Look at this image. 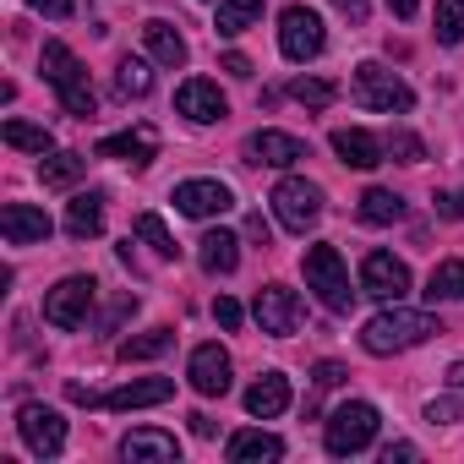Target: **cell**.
Wrapping results in <instances>:
<instances>
[{
  "mask_svg": "<svg viewBox=\"0 0 464 464\" xmlns=\"http://www.w3.org/2000/svg\"><path fill=\"white\" fill-rule=\"evenodd\" d=\"M137 236H142L159 257H175V241H169V229H164V218H159V213H142V218H137Z\"/></svg>",
  "mask_w": 464,
  "mask_h": 464,
  "instance_id": "34",
  "label": "cell"
},
{
  "mask_svg": "<svg viewBox=\"0 0 464 464\" xmlns=\"http://www.w3.org/2000/svg\"><path fill=\"white\" fill-rule=\"evenodd\" d=\"M82 169H88V159H82V153H50V159L39 164V180H44V186H72Z\"/></svg>",
  "mask_w": 464,
  "mask_h": 464,
  "instance_id": "30",
  "label": "cell"
},
{
  "mask_svg": "<svg viewBox=\"0 0 464 464\" xmlns=\"http://www.w3.org/2000/svg\"><path fill=\"white\" fill-rule=\"evenodd\" d=\"M257 323H263V334L290 339V334L301 328V295H295L290 285H268V290H257Z\"/></svg>",
  "mask_w": 464,
  "mask_h": 464,
  "instance_id": "11",
  "label": "cell"
},
{
  "mask_svg": "<svg viewBox=\"0 0 464 464\" xmlns=\"http://www.w3.org/2000/svg\"><path fill=\"white\" fill-rule=\"evenodd\" d=\"M393 459H415V442H388L382 448V464H393Z\"/></svg>",
  "mask_w": 464,
  "mask_h": 464,
  "instance_id": "41",
  "label": "cell"
},
{
  "mask_svg": "<svg viewBox=\"0 0 464 464\" xmlns=\"http://www.w3.org/2000/svg\"><path fill=\"white\" fill-rule=\"evenodd\" d=\"M17 431H23V442H28L39 459H55V453L66 448V420H61L50 404H23Z\"/></svg>",
  "mask_w": 464,
  "mask_h": 464,
  "instance_id": "10",
  "label": "cell"
},
{
  "mask_svg": "<svg viewBox=\"0 0 464 464\" xmlns=\"http://www.w3.org/2000/svg\"><path fill=\"white\" fill-rule=\"evenodd\" d=\"M186 377H191V388H197L202 399H218V393H229V355H224L218 344H197Z\"/></svg>",
  "mask_w": 464,
  "mask_h": 464,
  "instance_id": "15",
  "label": "cell"
},
{
  "mask_svg": "<svg viewBox=\"0 0 464 464\" xmlns=\"http://www.w3.org/2000/svg\"><path fill=\"white\" fill-rule=\"evenodd\" d=\"M229 459L236 464H252V459H285V442L274 431H236L229 437Z\"/></svg>",
  "mask_w": 464,
  "mask_h": 464,
  "instance_id": "24",
  "label": "cell"
},
{
  "mask_svg": "<svg viewBox=\"0 0 464 464\" xmlns=\"http://www.w3.org/2000/svg\"><path fill=\"white\" fill-rule=\"evenodd\" d=\"M361 290L377 301H404L410 295V268L393 252H366L361 257Z\"/></svg>",
  "mask_w": 464,
  "mask_h": 464,
  "instance_id": "9",
  "label": "cell"
},
{
  "mask_svg": "<svg viewBox=\"0 0 464 464\" xmlns=\"http://www.w3.org/2000/svg\"><path fill=\"white\" fill-rule=\"evenodd\" d=\"M121 459H131V464H142V459H180V442H175V431L137 426V431L121 437Z\"/></svg>",
  "mask_w": 464,
  "mask_h": 464,
  "instance_id": "17",
  "label": "cell"
},
{
  "mask_svg": "<svg viewBox=\"0 0 464 464\" xmlns=\"http://www.w3.org/2000/svg\"><path fill=\"white\" fill-rule=\"evenodd\" d=\"M312 377H317V388H339V382H344V377H350V372H344V366H339V361H323V366H317V372H312Z\"/></svg>",
  "mask_w": 464,
  "mask_h": 464,
  "instance_id": "39",
  "label": "cell"
},
{
  "mask_svg": "<svg viewBox=\"0 0 464 464\" xmlns=\"http://www.w3.org/2000/svg\"><path fill=\"white\" fill-rule=\"evenodd\" d=\"M426 295H431V301H464V257L437 263L431 279H426Z\"/></svg>",
  "mask_w": 464,
  "mask_h": 464,
  "instance_id": "27",
  "label": "cell"
},
{
  "mask_svg": "<svg viewBox=\"0 0 464 464\" xmlns=\"http://www.w3.org/2000/svg\"><path fill=\"white\" fill-rule=\"evenodd\" d=\"M99 229H104V197H99V191L72 197V208H66V236H72V241H93Z\"/></svg>",
  "mask_w": 464,
  "mask_h": 464,
  "instance_id": "23",
  "label": "cell"
},
{
  "mask_svg": "<svg viewBox=\"0 0 464 464\" xmlns=\"http://www.w3.org/2000/svg\"><path fill=\"white\" fill-rule=\"evenodd\" d=\"M175 393L169 377H142V382H126L115 393H104V410H148V404H164Z\"/></svg>",
  "mask_w": 464,
  "mask_h": 464,
  "instance_id": "19",
  "label": "cell"
},
{
  "mask_svg": "<svg viewBox=\"0 0 464 464\" xmlns=\"http://www.w3.org/2000/svg\"><path fill=\"white\" fill-rule=\"evenodd\" d=\"M431 334H442V328H437V317H426V312H404V306L393 301V312H377V317L366 323L361 344H366L372 355H399V350L426 344Z\"/></svg>",
  "mask_w": 464,
  "mask_h": 464,
  "instance_id": "2",
  "label": "cell"
},
{
  "mask_svg": "<svg viewBox=\"0 0 464 464\" xmlns=\"http://www.w3.org/2000/svg\"><path fill=\"white\" fill-rule=\"evenodd\" d=\"M191 431H197V437H213V431H218V426H213V420H208V415H191Z\"/></svg>",
  "mask_w": 464,
  "mask_h": 464,
  "instance_id": "46",
  "label": "cell"
},
{
  "mask_svg": "<svg viewBox=\"0 0 464 464\" xmlns=\"http://www.w3.org/2000/svg\"><path fill=\"white\" fill-rule=\"evenodd\" d=\"M361 218H366V224H393V218H404V202H399L388 186H372V191L361 197Z\"/></svg>",
  "mask_w": 464,
  "mask_h": 464,
  "instance_id": "28",
  "label": "cell"
},
{
  "mask_svg": "<svg viewBox=\"0 0 464 464\" xmlns=\"http://www.w3.org/2000/svg\"><path fill=\"white\" fill-rule=\"evenodd\" d=\"M175 110L186 115V121H197V126H213V121H224V93H218V82H208V77H191V82H180V93H175Z\"/></svg>",
  "mask_w": 464,
  "mask_h": 464,
  "instance_id": "14",
  "label": "cell"
},
{
  "mask_svg": "<svg viewBox=\"0 0 464 464\" xmlns=\"http://www.w3.org/2000/svg\"><path fill=\"white\" fill-rule=\"evenodd\" d=\"M372 437H377V410H372L366 399L339 404V410L328 415V431H323V442H328L334 459H350V453L372 448Z\"/></svg>",
  "mask_w": 464,
  "mask_h": 464,
  "instance_id": "3",
  "label": "cell"
},
{
  "mask_svg": "<svg viewBox=\"0 0 464 464\" xmlns=\"http://www.w3.org/2000/svg\"><path fill=\"white\" fill-rule=\"evenodd\" d=\"M388 12H393V17H404V23H410V17H415V12H420V0H388Z\"/></svg>",
  "mask_w": 464,
  "mask_h": 464,
  "instance_id": "45",
  "label": "cell"
},
{
  "mask_svg": "<svg viewBox=\"0 0 464 464\" xmlns=\"http://www.w3.org/2000/svg\"><path fill=\"white\" fill-rule=\"evenodd\" d=\"M28 6H34V12H44V17H55V23H66V17L77 12L72 0H28Z\"/></svg>",
  "mask_w": 464,
  "mask_h": 464,
  "instance_id": "38",
  "label": "cell"
},
{
  "mask_svg": "<svg viewBox=\"0 0 464 464\" xmlns=\"http://www.w3.org/2000/svg\"><path fill=\"white\" fill-rule=\"evenodd\" d=\"M437 44H464V0H437Z\"/></svg>",
  "mask_w": 464,
  "mask_h": 464,
  "instance_id": "33",
  "label": "cell"
},
{
  "mask_svg": "<svg viewBox=\"0 0 464 464\" xmlns=\"http://www.w3.org/2000/svg\"><path fill=\"white\" fill-rule=\"evenodd\" d=\"M257 17H263V0H218V17H213V28H218L224 39H236V34H246Z\"/></svg>",
  "mask_w": 464,
  "mask_h": 464,
  "instance_id": "26",
  "label": "cell"
},
{
  "mask_svg": "<svg viewBox=\"0 0 464 464\" xmlns=\"http://www.w3.org/2000/svg\"><path fill=\"white\" fill-rule=\"evenodd\" d=\"M437 213H448V218H464V197H442V191H437Z\"/></svg>",
  "mask_w": 464,
  "mask_h": 464,
  "instance_id": "43",
  "label": "cell"
},
{
  "mask_svg": "<svg viewBox=\"0 0 464 464\" xmlns=\"http://www.w3.org/2000/svg\"><path fill=\"white\" fill-rule=\"evenodd\" d=\"M224 72H229V77H252V61H246V55H224Z\"/></svg>",
  "mask_w": 464,
  "mask_h": 464,
  "instance_id": "44",
  "label": "cell"
},
{
  "mask_svg": "<svg viewBox=\"0 0 464 464\" xmlns=\"http://www.w3.org/2000/svg\"><path fill=\"white\" fill-rule=\"evenodd\" d=\"M448 382H453V388H464V361H453V372H448Z\"/></svg>",
  "mask_w": 464,
  "mask_h": 464,
  "instance_id": "47",
  "label": "cell"
},
{
  "mask_svg": "<svg viewBox=\"0 0 464 464\" xmlns=\"http://www.w3.org/2000/svg\"><path fill=\"white\" fill-rule=\"evenodd\" d=\"M290 93H295L306 110H328V104H334V82H317V77H301Z\"/></svg>",
  "mask_w": 464,
  "mask_h": 464,
  "instance_id": "35",
  "label": "cell"
},
{
  "mask_svg": "<svg viewBox=\"0 0 464 464\" xmlns=\"http://www.w3.org/2000/svg\"><path fill=\"white\" fill-rule=\"evenodd\" d=\"M0 137H6L12 148H28V153H50L55 148V137L44 126H28V121H6V131H0Z\"/></svg>",
  "mask_w": 464,
  "mask_h": 464,
  "instance_id": "31",
  "label": "cell"
},
{
  "mask_svg": "<svg viewBox=\"0 0 464 464\" xmlns=\"http://www.w3.org/2000/svg\"><path fill=\"white\" fill-rule=\"evenodd\" d=\"M334 153H339L350 169H372V164H382V142H377L372 131H361V126L334 131Z\"/></svg>",
  "mask_w": 464,
  "mask_h": 464,
  "instance_id": "21",
  "label": "cell"
},
{
  "mask_svg": "<svg viewBox=\"0 0 464 464\" xmlns=\"http://www.w3.org/2000/svg\"><path fill=\"white\" fill-rule=\"evenodd\" d=\"M93 295H99V285H93L88 274H72V279H61V285L44 295V323H55V328H82V323H88V306H93Z\"/></svg>",
  "mask_w": 464,
  "mask_h": 464,
  "instance_id": "8",
  "label": "cell"
},
{
  "mask_svg": "<svg viewBox=\"0 0 464 464\" xmlns=\"http://www.w3.org/2000/svg\"><path fill=\"white\" fill-rule=\"evenodd\" d=\"M388 153H393L399 164H420V159H426V142L410 137V131H393V137H388Z\"/></svg>",
  "mask_w": 464,
  "mask_h": 464,
  "instance_id": "36",
  "label": "cell"
},
{
  "mask_svg": "<svg viewBox=\"0 0 464 464\" xmlns=\"http://www.w3.org/2000/svg\"><path fill=\"white\" fill-rule=\"evenodd\" d=\"M175 208L186 218H213V213H229L236 208V191H229L224 180H180L175 186Z\"/></svg>",
  "mask_w": 464,
  "mask_h": 464,
  "instance_id": "12",
  "label": "cell"
},
{
  "mask_svg": "<svg viewBox=\"0 0 464 464\" xmlns=\"http://www.w3.org/2000/svg\"><path fill=\"white\" fill-rule=\"evenodd\" d=\"M306 285L317 290V301H323L328 312H350V301H355L350 274H344V257H339L334 246H312V252H306Z\"/></svg>",
  "mask_w": 464,
  "mask_h": 464,
  "instance_id": "4",
  "label": "cell"
},
{
  "mask_svg": "<svg viewBox=\"0 0 464 464\" xmlns=\"http://www.w3.org/2000/svg\"><path fill=\"white\" fill-rule=\"evenodd\" d=\"M213 317H218V328H241V317H246V312H241V301L218 295V301H213Z\"/></svg>",
  "mask_w": 464,
  "mask_h": 464,
  "instance_id": "37",
  "label": "cell"
},
{
  "mask_svg": "<svg viewBox=\"0 0 464 464\" xmlns=\"http://www.w3.org/2000/svg\"><path fill=\"white\" fill-rule=\"evenodd\" d=\"M246 159H252V164L290 169V164H301V159H306V142H301V137H290V131H257V137H246Z\"/></svg>",
  "mask_w": 464,
  "mask_h": 464,
  "instance_id": "16",
  "label": "cell"
},
{
  "mask_svg": "<svg viewBox=\"0 0 464 464\" xmlns=\"http://www.w3.org/2000/svg\"><path fill=\"white\" fill-rule=\"evenodd\" d=\"M115 88H121V99H142V93L153 88V72H148L142 61H131V55H126V61L115 66Z\"/></svg>",
  "mask_w": 464,
  "mask_h": 464,
  "instance_id": "32",
  "label": "cell"
},
{
  "mask_svg": "<svg viewBox=\"0 0 464 464\" xmlns=\"http://www.w3.org/2000/svg\"><path fill=\"white\" fill-rule=\"evenodd\" d=\"M246 410H252L257 420H274V415H285V410H290V377H279V372H263V377L246 388Z\"/></svg>",
  "mask_w": 464,
  "mask_h": 464,
  "instance_id": "18",
  "label": "cell"
},
{
  "mask_svg": "<svg viewBox=\"0 0 464 464\" xmlns=\"http://www.w3.org/2000/svg\"><path fill=\"white\" fill-rule=\"evenodd\" d=\"M142 39H148V55H153L159 66H186V39H180L169 23H148Z\"/></svg>",
  "mask_w": 464,
  "mask_h": 464,
  "instance_id": "25",
  "label": "cell"
},
{
  "mask_svg": "<svg viewBox=\"0 0 464 464\" xmlns=\"http://www.w3.org/2000/svg\"><path fill=\"white\" fill-rule=\"evenodd\" d=\"M39 72H44V82L61 93L66 115L88 121V115L99 110V99H93V88H88V72H82V61H77V55H72L61 39H50V44H44V55H39Z\"/></svg>",
  "mask_w": 464,
  "mask_h": 464,
  "instance_id": "1",
  "label": "cell"
},
{
  "mask_svg": "<svg viewBox=\"0 0 464 464\" xmlns=\"http://www.w3.org/2000/svg\"><path fill=\"white\" fill-rule=\"evenodd\" d=\"M169 344H175V328H148V334H137V339L121 344V361H153V355H164Z\"/></svg>",
  "mask_w": 464,
  "mask_h": 464,
  "instance_id": "29",
  "label": "cell"
},
{
  "mask_svg": "<svg viewBox=\"0 0 464 464\" xmlns=\"http://www.w3.org/2000/svg\"><path fill=\"white\" fill-rule=\"evenodd\" d=\"M268 202H274L279 224H285V229H295V236H306V229L323 218V186H312V180H295V175H290V180H279Z\"/></svg>",
  "mask_w": 464,
  "mask_h": 464,
  "instance_id": "5",
  "label": "cell"
},
{
  "mask_svg": "<svg viewBox=\"0 0 464 464\" xmlns=\"http://www.w3.org/2000/svg\"><path fill=\"white\" fill-rule=\"evenodd\" d=\"M323 44H328L323 17L312 6H285V17H279V50H285V61H317Z\"/></svg>",
  "mask_w": 464,
  "mask_h": 464,
  "instance_id": "7",
  "label": "cell"
},
{
  "mask_svg": "<svg viewBox=\"0 0 464 464\" xmlns=\"http://www.w3.org/2000/svg\"><path fill=\"white\" fill-rule=\"evenodd\" d=\"M197 263H202L208 274H236V263H241V241L229 236V229H208V236L197 241Z\"/></svg>",
  "mask_w": 464,
  "mask_h": 464,
  "instance_id": "22",
  "label": "cell"
},
{
  "mask_svg": "<svg viewBox=\"0 0 464 464\" xmlns=\"http://www.w3.org/2000/svg\"><path fill=\"white\" fill-rule=\"evenodd\" d=\"M153 153H159V137H153L148 126H137V131H121V137H104V142H99V159H126V164H137V169H142Z\"/></svg>",
  "mask_w": 464,
  "mask_h": 464,
  "instance_id": "20",
  "label": "cell"
},
{
  "mask_svg": "<svg viewBox=\"0 0 464 464\" xmlns=\"http://www.w3.org/2000/svg\"><path fill=\"white\" fill-rule=\"evenodd\" d=\"M459 410H464V404H459V399H437V404H431V410H426V420H431V426H437V420H453V415H459Z\"/></svg>",
  "mask_w": 464,
  "mask_h": 464,
  "instance_id": "40",
  "label": "cell"
},
{
  "mask_svg": "<svg viewBox=\"0 0 464 464\" xmlns=\"http://www.w3.org/2000/svg\"><path fill=\"white\" fill-rule=\"evenodd\" d=\"M355 99H361L366 110H382V115H404V110L415 104V93H410L388 66H377V61L355 66Z\"/></svg>",
  "mask_w": 464,
  "mask_h": 464,
  "instance_id": "6",
  "label": "cell"
},
{
  "mask_svg": "<svg viewBox=\"0 0 464 464\" xmlns=\"http://www.w3.org/2000/svg\"><path fill=\"white\" fill-rule=\"evenodd\" d=\"M0 236L12 246H39V241H50V213L34 202H6L0 208Z\"/></svg>",
  "mask_w": 464,
  "mask_h": 464,
  "instance_id": "13",
  "label": "cell"
},
{
  "mask_svg": "<svg viewBox=\"0 0 464 464\" xmlns=\"http://www.w3.org/2000/svg\"><path fill=\"white\" fill-rule=\"evenodd\" d=\"M334 6H339L350 23H366V0H334Z\"/></svg>",
  "mask_w": 464,
  "mask_h": 464,
  "instance_id": "42",
  "label": "cell"
}]
</instances>
